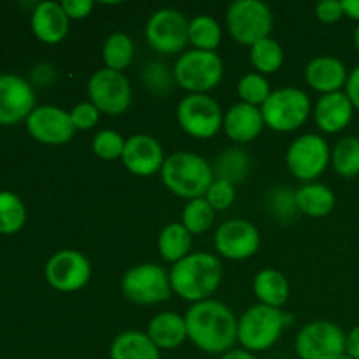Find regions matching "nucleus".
Returning <instances> with one entry per match:
<instances>
[{
  "label": "nucleus",
  "mask_w": 359,
  "mask_h": 359,
  "mask_svg": "<svg viewBox=\"0 0 359 359\" xmlns=\"http://www.w3.org/2000/svg\"><path fill=\"white\" fill-rule=\"evenodd\" d=\"M205 200L210 203L214 210H226L235 202V184L226 179H214L207 191Z\"/></svg>",
  "instance_id": "nucleus-37"
},
{
  "label": "nucleus",
  "mask_w": 359,
  "mask_h": 359,
  "mask_svg": "<svg viewBox=\"0 0 359 359\" xmlns=\"http://www.w3.org/2000/svg\"><path fill=\"white\" fill-rule=\"evenodd\" d=\"M346 14H344V6L340 0H323L316 6V18L326 25L337 23Z\"/></svg>",
  "instance_id": "nucleus-40"
},
{
  "label": "nucleus",
  "mask_w": 359,
  "mask_h": 359,
  "mask_svg": "<svg viewBox=\"0 0 359 359\" xmlns=\"http://www.w3.org/2000/svg\"><path fill=\"white\" fill-rule=\"evenodd\" d=\"M346 353L349 354L351 358L359 359V325L356 328H353L347 335L346 340Z\"/></svg>",
  "instance_id": "nucleus-44"
},
{
  "label": "nucleus",
  "mask_w": 359,
  "mask_h": 359,
  "mask_svg": "<svg viewBox=\"0 0 359 359\" xmlns=\"http://www.w3.org/2000/svg\"><path fill=\"white\" fill-rule=\"evenodd\" d=\"M262 237L258 228L245 219H230L221 224L214 237L216 251L231 262H242L258 252Z\"/></svg>",
  "instance_id": "nucleus-15"
},
{
  "label": "nucleus",
  "mask_w": 359,
  "mask_h": 359,
  "mask_svg": "<svg viewBox=\"0 0 359 359\" xmlns=\"http://www.w3.org/2000/svg\"><path fill=\"white\" fill-rule=\"evenodd\" d=\"M189 21L175 9H160L146 25V39L154 51L161 55H175L189 42Z\"/></svg>",
  "instance_id": "nucleus-13"
},
{
  "label": "nucleus",
  "mask_w": 359,
  "mask_h": 359,
  "mask_svg": "<svg viewBox=\"0 0 359 359\" xmlns=\"http://www.w3.org/2000/svg\"><path fill=\"white\" fill-rule=\"evenodd\" d=\"M252 290H255L259 304L273 309H280L283 305H286L287 298H290V283L279 270L273 269H265L258 272L255 283H252Z\"/></svg>",
  "instance_id": "nucleus-26"
},
{
  "label": "nucleus",
  "mask_w": 359,
  "mask_h": 359,
  "mask_svg": "<svg viewBox=\"0 0 359 359\" xmlns=\"http://www.w3.org/2000/svg\"><path fill=\"white\" fill-rule=\"evenodd\" d=\"M248 172V156L241 149H230L217 161V174L219 179H226L230 182L242 181Z\"/></svg>",
  "instance_id": "nucleus-36"
},
{
  "label": "nucleus",
  "mask_w": 359,
  "mask_h": 359,
  "mask_svg": "<svg viewBox=\"0 0 359 359\" xmlns=\"http://www.w3.org/2000/svg\"><path fill=\"white\" fill-rule=\"evenodd\" d=\"M214 217H216V210L210 207L205 196L189 200L188 205L184 207V212H182V226L191 235H202L212 226Z\"/></svg>",
  "instance_id": "nucleus-33"
},
{
  "label": "nucleus",
  "mask_w": 359,
  "mask_h": 359,
  "mask_svg": "<svg viewBox=\"0 0 359 359\" xmlns=\"http://www.w3.org/2000/svg\"><path fill=\"white\" fill-rule=\"evenodd\" d=\"M294 202H297L298 212L311 217H326L335 209V193L325 184L311 182V184L302 186L298 191H294Z\"/></svg>",
  "instance_id": "nucleus-25"
},
{
  "label": "nucleus",
  "mask_w": 359,
  "mask_h": 359,
  "mask_svg": "<svg viewBox=\"0 0 359 359\" xmlns=\"http://www.w3.org/2000/svg\"><path fill=\"white\" fill-rule=\"evenodd\" d=\"M179 126L195 139H212L223 128L224 116L219 104L209 95H186L177 105Z\"/></svg>",
  "instance_id": "nucleus-9"
},
{
  "label": "nucleus",
  "mask_w": 359,
  "mask_h": 359,
  "mask_svg": "<svg viewBox=\"0 0 359 359\" xmlns=\"http://www.w3.org/2000/svg\"><path fill=\"white\" fill-rule=\"evenodd\" d=\"M237 91L238 97H241V102L255 105V107H259V105L265 104V102L269 100L270 95H272L269 79L258 72L245 74V76L238 81Z\"/></svg>",
  "instance_id": "nucleus-34"
},
{
  "label": "nucleus",
  "mask_w": 359,
  "mask_h": 359,
  "mask_svg": "<svg viewBox=\"0 0 359 359\" xmlns=\"http://www.w3.org/2000/svg\"><path fill=\"white\" fill-rule=\"evenodd\" d=\"M354 44H356V49H358V53H359V25H358L356 32H354Z\"/></svg>",
  "instance_id": "nucleus-47"
},
{
  "label": "nucleus",
  "mask_w": 359,
  "mask_h": 359,
  "mask_svg": "<svg viewBox=\"0 0 359 359\" xmlns=\"http://www.w3.org/2000/svg\"><path fill=\"white\" fill-rule=\"evenodd\" d=\"M346 95L349 97L351 104L354 105V109H358L359 111V65L354 70H351L349 77H347Z\"/></svg>",
  "instance_id": "nucleus-43"
},
{
  "label": "nucleus",
  "mask_w": 359,
  "mask_h": 359,
  "mask_svg": "<svg viewBox=\"0 0 359 359\" xmlns=\"http://www.w3.org/2000/svg\"><path fill=\"white\" fill-rule=\"evenodd\" d=\"M332 151L321 135L305 133L291 142L286 153V165L300 181H314L328 168Z\"/></svg>",
  "instance_id": "nucleus-12"
},
{
  "label": "nucleus",
  "mask_w": 359,
  "mask_h": 359,
  "mask_svg": "<svg viewBox=\"0 0 359 359\" xmlns=\"http://www.w3.org/2000/svg\"><path fill=\"white\" fill-rule=\"evenodd\" d=\"M142 77L144 84H146L151 91H154V93H163V91H167L168 88H170L172 81H175L174 70L170 72V69H168L165 63L160 62L149 63V65L144 69Z\"/></svg>",
  "instance_id": "nucleus-38"
},
{
  "label": "nucleus",
  "mask_w": 359,
  "mask_h": 359,
  "mask_svg": "<svg viewBox=\"0 0 359 359\" xmlns=\"http://www.w3.org/2000/svg\"><path fill=\"white\" fill-rule=\"evenodd\" d=\"M27 221V209L13 191H0V233H18Z\"/></svg>",
  "instance_id": "nucleus-31"
},
{
  "label": "nucleus",
  "mask_w": 359,
  "mask_h": 359,
  "mask_svg": "<svg viewBox=\"0 0 359 359\" xmlns=\"http://www.w3.org/2000/svg\"><path fill=\"white\" fill-rule=\"evenodd\" d=\"M125 142L126 140L123 139L118 132H114V130H102V132H98L97 135L93 137L91 149H93V153L97 154L100 160L114 161L123 156Z\"/></svg>",
  "instance_id": "nucleus-35"
},
{
  "label": "nucleus",
  "mask_w": 359,
  "mask_h": 359,
  "mask_svg": "<svg viewBox=\"0 0 359 359\" xmlns=\"http://www.w3.org/2000/svg\"><path fill=\"white\" fill-rule=\"evenodd\" d=\"M88 97L100 114L121 116L132 104V86L123 72L100 69L88 81Z\"/></svg>",
  "instance_id": "nucleus-11"
},
{
  "label": "nucleus",
  "mask_w": 359,
  "mask_h": 359,
  "mask_svg": "<svg viewBox=\"0 0 359 359\" xmlns=\"http://www.w3.org/2000/svg\"><path fill=\"white\" fill-rule=\"evenodd\" d=\"M46 280L62 293L79 291L90 283L91 263L86 256L74 249H63L53 255L46 265Z\"/></svg>",
  "instance_id": "nucleus-14"
},
{
  "label": "nucleus",
  "mask_w": 359,
  "mask_h": 359,
  "mask_svg": "<svg viewBox=\"0 0 359 359\" xmlns=\"http://www.w3.org/2000/svg\"><path fill=\"white\" fill-rule=\"evenodd\" d=\"M332 163L342 177L359 175V137L349 135L339 140L332 153Z\"/></svg>",
  "instance_id": "nucleus-32"
},
{
  "label": "nucleus",
  "mask_w": 359,
  "mask_h": 359,
  "mask_svg": "<svg viewBox=\"0 0 359 359\" xmlns=\"http://www.w3.org/2000/svg\"><path fill=\"white\" fill-rule=\"evenodd\" d=\"M147 337L160 351L177 349L188 340L184 318L175 312H160L149 321Z\"/></svg>",
  "instance_id": "nucleus-23"
},
{
  "label": "nucleus",
  "mask_w": 359,
  "mask_h": 359,
  "mask_svg": "<svg viewBox=\"0 0 359 359\" xmlns=\"http://www.w3.org/2000/svg\"><path fill=\"white\" fill-rule=\"evenodd\" d=\"M224 74L223 60L217 53L191 49L181 55L175 62L174 77L175 83L189 95H207L217 88Z\"/></svg>",
  "instance_id": "nucleus-5"
},
{
  "label": "nucleus",
  "mask_w": 359,
  "mask_h": 359,
  "mask_svg": "<svg viewBox=\"0 0 359 359\" xmlns=\"http://www.w3.org/2000/svg\"><path fill=\"white\" fill-rule=\"evenodd\" d=\"M344 14L351 20L359 21V0H342Z\"/></svg>",
  "instance_id": "nucleus-45"
},
{
  "label": "nucleus",
  "mask_w": 359,
  "mask_h": 359,
  "mask_svg": "<svg viewBox=\"0 0 359 359\" xmlns=\"http://www.w3.org/2000/svg\"><path fill=\"white\" fill-rule=\"evenodd\" d=\"M163 147L154 137L146 133H135L128 137L125 142L121 161L128 172L139 177H149V175L161 172L165 163Z\"/></svg>",
  "instance_id": "nucleus-18"
},
{
  "label": "nucleus",
  "mask_w": 359,
  "mask_h": 359,
  "mask_svg": "<svg viewBox=\"0 0 359 359\" xmlns=\"http://www.w3.org/2000/svg\"><path fill=\"white\" fill-rule=\"evenodd\" d=\"M263 126H265V119H263L262 107H255L244 102L231 105L224 114V133L228 139L237 144L252 142L262 133Z\"/></svg>",
  "instance_id": "nucleus-19"
},
{
  "label": "nucleus",
  "mask_w": 359,
  "mask_h": 359,
  "mask_svg": "<svg viewBox=\"0 0 359 359\" xmlns=\"http://www.w3.org/2000/svg\"><path fill=\"white\" fill-rule=\"evenodd\" d=\"M354 105L344 91L323 95L314 107V121L325 133H339L351 123Z\"/></svg>",
  "instance_id": "nucleus-21"
},
{
  "label": "nucleus",
  "mask_w": 359,
  "mask_h": 359,
  "mask_svg": "<svg viewBox=\"0 0 359 359\" xmlns=\"http://www.w3.org/2000/svg\"><path fill=\"white\" fill-rule=\"evenodd\" d=\"M70 119L76 130H91L100 119V111L91 102H81L70 111Z\"/></svg>",
  "instance_id": "nucleus-39"
},
{
  "label": "nucleus",
  "mask_w": 359,
  "mask_h": 359,
  "mask_svg": "<svg viewBox=\"0 0 359 359\" xmlns=\"http://www.w3.org/2000/svg\"><path fill=\"white\" fill-rule=\"evenodd\" d=\"M219 359H256V356L245 349H231L230 353L223 354Z\"/></svg>",
  "instance_id": "nucleus-46"
},
{
  "label": "nucleus",
  "mask_w": 359,
  "mask_h": 359,
  "mask_svg": "<svg viewBox=\"0 0 359 359\" xmlns=\"http://www.w3.org/2000/svg\"><path fill=\"white\" fill-rule=\"evenodd\" d=\"M273 209L280 214V216H291L297 209V202H294V193L287 191V189H280L273 196Z\"/></svg>",
  "instance_id": "nucleus-42"
},
{
  "label": "nucleus",
  "mask_w": 359,
  "mask_h": 359,
  "mask_svg": "<svg viewBox=\"0 0 359 359\" xmlns=\"http://www.w3.org/2000/svg\"><path fill=\"white\" fill-rule=\"evenodd\" d=\"M109 356L111 359H160V349L147 333L128 330L112 340Z\"/></svg>",
  "instance_id": "nucleus-24"
},
{
  "label": "nucleus",
  "mask_w": 359,
  "mask_h": 359,
  "mask_svg": "<svg viewBox=\"0 0 359 359\" xmlns=\"http://www.w3.org/2000/svg\"><path fill=\"white\" fill-rule=\"evenodd\" d=\"M273 16L270 7L262 0H237L226 11V27L231 37L242 46L270 37Z\"/></svg>",
  "instance_id": "nucleus-7"
},
{
  "label": "nucleus",
  "mask_w": 359,
  "mask_h": 359,
  "mask_svg": "<svg viewBox=\"0 0 359 359\" xmlns=\"http://www.w3.org/2000/svg\"><path fill=\"white\" fill-rule=\"evenodd\" d=\"M69 18L58 2H41L32 13V30L46 44H58L69 34Z\"/></svg>",
  "instance_id": "nucleus-22"
},
{
  "label": "nucleus",
  "mask_w": 359,
  "mask_h": 359,
  "mask_svg": "<svg viewBox=\"0 0 359 359\" xmlns=\"http://www.w3.org/2000/svg\"><path fill=\"white\" fill-rule=\"evenodd\" d=\"M188 37L189 42L195 46V49L216 53V49L221 44L223 30H221V25L214 18L196 16L195 20L189 21Z\"/></svg>",
  "instance_id": "nucleus-30"
},
{
  "label": "nucleus",
  "mask_w": 359,
  "mask_h": 359,
  "mask_svg": "<svg viewBox=\"0 0 359 359\" xmlns=\"http://www.w3.org/2000/svg\"><path fill=\"white\" fill-rule=\"evenodd\" d=\"M170 286L175 294L186 302L198 304L210 300L223 280V265L219 258L209 252H193L172 266Z\"/></svg>",
  "instance_id": "nucleus-2"
},
{
  "label": "nucleus",
  "mask_w": 359,
  "mask_h": 359,
  "mask_svg": "<svg viewBox=\"0 0 359 359\" xmlns=\"http://www.w3.org/2000/svg\"><path fill=\"white\" fill-rule=\"evenodd\" d=\"M188 340L207 354H223L238 342V321L233 312L217 300L193 304L184 316Z\"/></svg>",
  "instance_id": "nucleus-1"
},
{
  "label": "nucleus",
  "mask_w": 359,
  "mask_h": 359,
  "mask_svg": "<svg viewBox=\"0 0 359 359\" xmlns=\"http://www.w3.org/2000/svg\"><path fill=\"white\" fill-rule=\"evenodd\" d=\"M160 174L165 188L186 200L203 198L214 182V172L205 158L189 151L167 156Z\"/></svg>",
  "instance_id": "nucleus-3"
},
{
  "label": "nucleus",
  "mask_w": 359,
  "mask_h": 359,
  "mask_svg": "<svg viewBox=\"0 0 359 359\" xmlns=\"http://www.w3.org/2000/svg\"><path fill=\"white\" fill-rule=\"evenodd\" d=\"M93 6L95 4L91 0H65V2H62V7L69 20H84L91 14Z\"/></svg>",
  "instance_id": "nucleus-41"
},
{
  "label": "nucleus",
  "mask_w": 359,
  "mask_h": 359,
  "mask_svg": "<svg viewBox=\"0 0 359 359\" xmlns=\"http://www.w3.org/2000/svg\"><path fill=\"white\" fill-rule=\"evenodd\" d=\"M27 130L37 142L48 146H62L70 142L76 133L70 112L55 105L35 107L27 119Z\"/></svg>",
  "instance_id": "nucleus-16"
},
{
  "label": "nucleus",
  "mask_w": 359,
  "mask_h": 359,
  "mask_svg": "<svg viewBox=\"0 0 359 359\" xmlns=\"http://www.w3.org/2000/svg\"><path fill=\"white\" fill-rule=\"evenodd\" d=\"M133 55H135V46L133 41L123 32L111 34L104 42L102 48V58H104L105 69L121 72L132 63Z\"/></svg>",
  "instance_id": "nucleus-28"
},
{
  "label": "nucleus",
  "mask_w": 359,
  "mask_h": 359,
  "mask_svg": "<svg viewBox=\"0 0 359 359\" xmlns=\"http://www.w3.org/2000/svg\"><path fill=\"white\" fill-rule=\"evenodd\" d=\"M121 291L130 302L139 305H156L172 297L168 273L154 263L132 266L121 279Z\"/></svg>",
  "instance_id": "nucleus-8"
},
{
  "label": "nucleus",
  "mask_w": 359,
  "mask_h": 359,
  "mask_svg": "<svg viewBox=\"0 0 359 359\" xmlns=\"http://www.w3.org/2000/svg\"><path fill=\"white\" fill-rule=\"evenodd\" d=\"M249 60H251V65L262 76L277 72L284 63L283 46L272 37L262 39V41L251 46V49H249Z\"/></svg>",
  "instance_id": "nucleus-29"
},
{
  "label": "nucleus",
  "mask_w": 359,
  "mask_h": 359,
  "mask_svg": "<svg viewBox=\"0 0 359 359\" xmlns=\"http://www.w3.org/2000/svg\"><path fill=\"white\" fill-rule=\"evenodd\" d=\"M347 335L332 321H312L298 332L294 351L300 359H339L346 354Z\"/></svg>",
  "instance_id": "nucleus-10"
},
{
  "label": "nucleus",
  "mask_w": 359,
  "mask_h": 359,
  "mask_svg": "<svg viewBox=\"0 0 359 359\" xmlns=\"http://www.w3.org/2000/svg\"><path fill=\"white\" fill-rule=\"evenodd\" d=\"M346 65L335 56H318L305 67V81L312 90L323 95L337 93L347 84Z\"/></svg>",
  "instance_id": "nucleus-20"
},
{
  "label": "nucleus",
  "mask_w": 359,
  "mask_h": 359,
  "mask_svg": "<svg viewBox=\"0 0 359 359\" xmlns=\"http://www.w3.org/2000/svg\"><path fill=\"white\" fill-rule=\"evenodd\" d=\"M265 126L279 133H290L302 128L311 116V100L298 88H280L272 91L262 105Z\"/></svg>",
  "instance_id": "nucleus-6"
},
{
  "label": "nucleus",
  "mask_w": 359,
  "mask_h": 359,
  "mask_svg": "<svg viewBox=\"0 0 359 359\" xmlns=\"http://www.w3.org/2000/svg\"><path fill=\"white\" fill-rule=\"evenodd\" d=\"M339 359H354V358H351V356H349V354H347V353H346V354H342V356H340Z\"/></svg>",
  "instance_id": "nucleus-48"
},
{
  "label": "nucleus",
  "mask_w": 359,
  "mask_h": 359,
  "mask_svg": "<svg viewBox=\"0 0 359 359\" xmlns=\"http://www.w3.org/2000/svg\"><path fill=\"white\" fill-rule=\"evenodd\" d=\"M34 109V88L23 77L0 74V125L9 126L28 119Z\"/></svg>",
  "instance_id": "nucleus-17"
},
{
  "label": "nucleus",
  "mask_w": 359,
  "mask_h": 359,
  "mask_svg": "<svg viewBox=\"0 0 359 359\" xmlns=\"http://www.w3.org/2000/svg\"><path fill=\"white\" fill-rule=\"evenodd\" d=\"M191 249V233L182 226V223H170L161 230L158 237V251L167 263L175 265L184 259Z\"/></svg>",
  "instance_id": "nucleus-27"
},
{
  "label": "nucleus",
  "mask_w": 359,
  "mask_h": 359,
  "mask_svg": "<svg viewBox=\"0 0 359 359\" xmlns=\"http://www.w3.org/2000/svg\"><path fill=\"white\" fill-rule=\"evenodd\" d=\"M290 325L280 309L252 305L238 319V344L249 353H265L279 342L284 328Z\"/></svg>",
  "instance_id": "nucleus-4"
}]
</instances>
